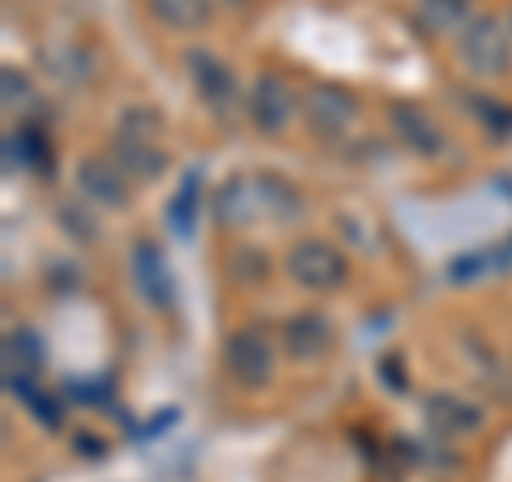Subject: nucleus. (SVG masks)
I'll list each match as a JSON object with an SVG mask.
<instances>
[{"label": "nucleus", "instance_id": "obj_4", "mask_svg": "<svg viewBox=\"0 0 512 482\" xmlns=\"http://www.w3.org/2000/svg\"><path fill=\"white\" fill-rule=\"evenodd\" d=\"M299 116L316 141H342L359 120V99L338 82H312L299 99Z\"/></svg>", "mask_w": 512, "mask_h": 482}, {"label": "nucleus", "instance_id": "obj_5", "mask_svg": "<svg viewBox=\"0 0 512 482\" xmlns=\"http://www.w3.org/2000/svg\"><path fill=\"white\" fill-rule=\"evenodd\" d=\"M77 192L90 210H128L133 201V180L120 171L111 154H90L77 163Z\"/></svg>", "mask_w": 512, "mask_h": 482}, {"label": "nucleus", "instance_id": "obj_20", "mask_svg": "<svg viewBox=\"0 0 512 482\" xmlns=\"http://www.w3.org/2000/svg\"><path fill=\"white\" fill-rule=\"evenodd\" d=\"M380 384H384L389 393H406V389H410L406 367H402V359H397V355H384V359H380Z\"/></svg>", "mask_w": 512, "mask_h": 482}, {"label": "nucleus", "instance_id": "obj_13", "mask_svg": "<svg viewBox=\"0 0 512 482\" xmlns=\"http://www.w3.org/2000/svg\"><path fill=\"white\" fill-rule=\"evenodd\" d=\"M214 218L222 227H252V222H261L265 218L261 180H256V175H231L214 197Z\"/></svg>", "mask_w": 512, "mask_h": 482}, {"label": "nucleus", "instance_id": "obj_18", "mask_svg": "<svg viewBox=\"0 0 512 482\" xmlns=\"http://www.w3.org/2000/svg\"><path fill=\"white\" fill-rule=\"evenodd\" d=\"M197 188H201V175L192 171L188 180L180 184V192H175L171 210H167V222L175 235H192V218H197Z\"/></svg>", "mask_w": 512, "mask_h": 482}, {"label": "nucleus", "instance_id": "obj_7", "mask_svg": "<svg viewBox=\"0 0 512 482\" xmlns=\"http://www.w3.org/2000/svg\"><path fill=\"white\" fill-rule=\"evenodd\" d=\"M248 124L256 128V133H265V137H278L286 133V124L295 120V111H299V99H295V90L291 82H286L282 73H261L256 77V86L248 90Z\"/></svg>", "mask_w": 512, "mask_h": 482}, {"label": "nucleus", "instance_id": "obj_22", "mask_svg": "<svg viewBox=\"0 0 512 482\" xmlns=\"http://www.w3.org/2000/svg\"><path fill=\"white\" fill-rule=\"evenodd\" d=\"M77 453H82V457H103V440H94V436H77Z\"/></svg>", "mask_w": 512, "mask_h": 482}, {"label": "nucleus", "instance_id": "obj_3", "mask_svg": "<svg viewBox=\"0 0 512 482\" xmlns=\"http://www.w3.org/2000/svg\"><path fill=\"white\" fill-rule=\"evenodd\" d=\"M286 273H291V282L303 286V291L329 295V291H342L346 286L350 261L329 239H299V244H291V252H286Z\"/></svg>", "mask_w": 512, "mask_h": 482}, {"label": "nucleus", "instance_id": "obj_6", "mask_svg": "<svg viewBox=\"0 0 512 482\" xmlns=\"http://www.w3.org/2000/svg\"><path fill=\"white\" fill-rule=\"evenodd\" d=\"M184 69H188V82H192V90H197V99L210 107L214 116H231L235 99H239L231 64L218 60L214 52H205V47H188V52H184Z\"/></svg>", "mask_w": 512, "mask_h": 482}, {"label": "nucleus", "instance_id": "obj_15", "mask_svg": "<svg viewBox=\"0 0 512 482\" xmlns=\"http://www.w3.org/2000/svg\"><path fill=\"white\" fill-rule=\"evenodd\" d=\"M474 18H478L474 0H414V26H419V35H427V39L461 35Z\"/></svg>", "mask_w": 512, "mask_h": 482}, {"label": "nucleus", "instance_id": "obj_11", "mask_svg": "<svg viewBox=\"0 0 512 482\" xmlns=\"http://www.w3.org/2000/svg\"><path fill=\"white\" fill-rule=\"evenodd\" d=\"M389 128H393V137L402 141L410 154H419V158H436L444 150L440 124L431 120L419 103H406V99L389 103Z\"/></svg>", "mask_w": 512, "mask_h": 482}, {"label": "nucleus", "instance_id": "obj_17", "mask_svg": "<svg viewBox=\"0 0 512 482\" xmlns=\"http://www.w3.org/2000/svg\"><path fill=\"white\" fill-rule=\"evenodd\" d=\"M13 158H18V167H26V171L56 167L52 150H47V137L39 133V128H18V133H9V163Z\"/></svg>", "mask_w": 512, "mask_h": 482}, {"label": "nucleus", "instance_id": "obj_14", "mask_svg": "<svg viewBox=\"0 0 512 482\" xmlns=\"http://www.w3.org/2000/svg\"><path fill=\"white\" fill-rule=\"evenodd\" d=\"M39 367H43V346H39V337L30 333V329H18V333H9V342H5V389L9 393H18L22 401L39 389Z\"/></svg>", "mask_w": 512, "mask_h": 482}, {"label": "nucleus", "instance_id": "obj_2", "mask_svg": "<svg viewBox=\"0 0 512 482\" xmlns=\"http://www.w3.org/2000/svg\"><path fill=\"white\" fill-rule=\"evenodd\" d=\"M274 367H278V350L265 329L244 325L227 333V342H222V372H227L231 384H239V389H265L274 380Z\"/></svg>", "mask_w": 512, "mask_h": 482}, {"label": "nucleus", "instance_id": "obj_8", "mask_svg": "<svg viewBox=\"0 0 512 482\" xmlns=\"http://www.w3.org/2000/svg\"><path fill=\"white\" fill-rule=\"evenodd\" d=\"M333 342H338V329H333V320L316 308L286 316L282 329H278V346L291 363H320L333 350Z\"/></svg>", "mask_w": 512, "mask_h": 482}, {"label": "nucleus", "instance_id": "obj_1", "mask_svg": "<svg viewBox=\"0 0 512 482\" xmlns=\"http://www.w3.org/2000/svg\"><path fill=\"white\" fill-rule=\"evenodd\" d=\"M457 60L466 64L474 77H508L512 69V30L495 13H478V18L457 35Z\"/></svg>", "mask_w": 512, "mask_h": 482}, {"label": "nucleus", "instance_id": "obj_21", "mask_svg": "<svg viewBox=\"0 0 512 482\" xmlns=\"http://www.w3.org/2000/svg\"><path fill=\"white\" fill-rule=\"evenodd\" d=\"M13 99L26 103L30 99V82H26V73L5 69V107H13Z\"/></svg>", "mask_w": 512, "mask_h": 482}, {"label": "nucleus", "instance_id": "obj_12", "mask_svg": "<svg viewBox=\"0 0 512 482\" xmlns=\"http://www.w3.org/2000/svg\"><path fill=\"white\" fill-rule=\"evenodd\" d=\"M133 278H137L141 299H146L154 312L175 308V278L167 269V256L158 252L150 239H137V248H133Z\"/></svg>", "mask_w": 512, "mask_h": 482}, {"label": "nucleus", "instance_id": "obj_16", "mask_svg": "<svg viewBox=\"0 0 512 482\" xmlns=\"http://www.w3.org/2000/svg\"><path fill=\"white\" fill-rule=\"evenodd\" d=\"M146 13L175 35H197L214 18V0H146Z\"/></svg>", "mask_w": 512, "mask_h": 482}, {"label": "nucleus", "instance_id": "obj_19", "mask_svg": "<svg viewBox=\"0 0 512 482\" xmlns=\"http://www.w3.org/2000/svg\"><path fill=\"white\" fill-rule=\"evenodd\" d=\"M26 406L35 410V419H39L43 427H52V431H60V427H64V406H60L56 397H47L43 389L30 393V397H26Z\"/></svg>", "mask_w": 512, "mask_h": 482}, {"label": "nucleus", "instance_id": "obj_10", "mask_svg": "<svg viewBox=\"0 0 512 482\" xmlns=\"http://www.w3.org/2000/svg\"><path fill=\"white\" fill-rule=\"evenodd\" d=\"M423 423L436 431V436L457 440V436L483 431V410H478L474 401L457 397V393H427L423 397Z\"/></svg>", "mask_w": 512, "mask_h": 482}, {"label": "nucleus", "instance_id": "obj_9", "mask_svg": "<svg viewBox=\"0 0 512 482\" xmlns=\"http://www.w3.org/2000/svg\"><path fill=\"white\" fill-rule=\"evenodd\" d=\"M107 154L120 163V171L128 175L133 184H150V180H158V175L167 171V150L158 146L154 137H133V133H111V146H107Z\"/></svg>", "mask_w": 512, "mask_h": 482}]
</instances>
